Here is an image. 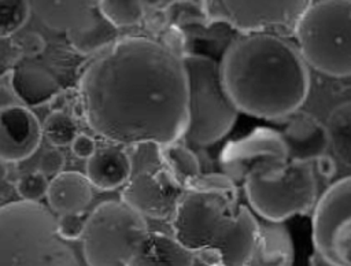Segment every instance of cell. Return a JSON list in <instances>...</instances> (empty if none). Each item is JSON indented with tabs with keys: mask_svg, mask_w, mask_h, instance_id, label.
<instances>
[{
	"mask_svg": "<svg viewBox=\"0 0 351 266\" xmlns=\"http://www.w3.org/2000/svg\"><path fill=\"white\" fill-rule=\"evenodd\" d=\"M77 92L88 128L114 145L159 148L185 134L184 56L152 38H118L85 66Z\"/></svg>",
	"mask_w": 351,
	"mask_h": 266,
	"instance_id": "1",
	"label": "cell"
},
{
	"mask_svg": "<svg viewBox=\"0 0 351 266\" xmlns=\"http://www.w3.org/2000/svg\"><path fill=\"white\" fill-rule=\"evenodd\" d=\"M219 67L239 112L255 118L284 121L310 92V67L288 37L241 34L228 45Z\"/></svg>",
	"mask_w": 351,
	"mask_h": 266,
	"instance_id": "2",
	"label": "cell"
},
{
	"mask_svg": "<svg viewBox=\"0 0 351 266\" xmlns=\"http://www.w3.org/2000/svg\"><path fill=\"white\" fill-rule=\"evenodd\" d=\"M174 237L206 266H248L259 241V218L239 197L185 191L171 218Z\"/></svg>",
	"mask_w": 351,
	"mask_h": 266,
	"instance_id": "3",
	"label": "cell"
},
{
	"mask_svg": "<svg viewBox=\"0 0 351 266\" xmlns=\"http://www.w3.org/2000/svg\"><path fill=\"white\" fill-rule=\"evenodd\" d=\"M0 266H82V261L59 236L49 208L15 200L0 207Z\"/></svg>",
	"mask_w": 351,
	"mask_h": 266,
	"instance_id": "4",
	"label": "cell"
},
{
	"mask_svg": "<svg viewBox=\"0 0 351 266\" xmlns=\"http://www.w3.org/2000/svg\"><path fill=\"white\" fill-rule=\"evenodd\" d=\"M188 78L186 145H211L233 128L239 110L230 100L221 77L219 62L200 53H185Z\"/></svg>",
	"mask_w": 351,
	"mask_h": 266,
	"instance_id": "5",
	"label": "cell"
},
{
	"mask_svg": "<svg viewBox=\"0 0 351 266\" xmlns=\"http://www.w3.org/2000/svg\"><path fill=\"white\" fill-rule=\"evenodd\" d=\"M295 37L308 67L329 77H351V1H310Z\"/></svg>",
	"mask_w": 351,
	"mask_h": 266,
	"instance_id": "6",
	"label": "cell"
},
{
	"mask_svg": "<svg viewBox=\"0 0 351 266\" xmlns=\"http://www.w3.org/2000/svg\"><path fill=\"white\" fill-rule=\"evenodd\" d=\"M318 162H289L276 174L250 171L243 184L248 207L265 221L285 222L313 213L319 199Z\"/></svg>",
	"mask_w": 351,
	"mask_h": 266,
	"instance_id": "7",
	"label": "cell"
},
{
	"mask_svg": "<svg viewBox=\"0 0 351 266\" xmlns=\"http://www.w3.org/2000/svg\"><path fill=\"white\" fill-rule=\"evenodd\" d=\"M148 232L144 215L122 200H106L86 217L84 261L88 266H128Z\"/></svg>",
	"mask_w": 351,
	"mask_h": 266,
	"instance_id": "8",
	"label": "cell"
},
{
	"mask_svg": "<svg viewBox=\"0 0 351 266\" xmlns=\"http://www.w3.org/2000/svg\"><path fill=\"white\" fill-rule=\"evenodd\" d=\"M310 1H200L208 23H226L241 34L295 36Z\"/></svg>",
	"mask_w": 351,
	"mask_h": 266,
	"instance_id": "9",
	"label": "cell"
},
{
	"mask_svg": "<svg viewBox=\"0 0 351 266\" xmlns=\"http://www.w3.org/2000/svg\"><path fill=\"white\" fill-rule=\"evenodd\" d=\"M311 239L329 266H351V174L330 184L311 213Z\"/></svg>",
	"mask_w": 351,
	"mask_h": 266,
	"instance_id": "10",
	"label": "cell"
},
{
	"mask_svg": "<svg viewBox=\"0 0 351 266\" xmlns=\"http://www.w3.org/2000/svg\"><path fill=\"white\" fill-rule=\"evenodd\" d=\"M219 165L234 182H243L254 166L263 165L267 173L285 170L289 154L280 130L259 126L247 136L229 141L219 154Z\"/></svg>",
	"mask_w": 351,
	"mask_h": 266,
	"instance_id": "11",
	"label": "cell"
},
{
	"mask_svg": "<svg viewBox=\"0 0 351 266\" xmlns=\"http://www.w3.org/2000/svg\"><path fill=\"white\" fill-rule=\"evenodd\" d=\"M184 193V186L169 169L159 166L132 174L122 188L121 200L144 217L171 221Z\"/></svg>",
	"mask_w": 351,
	"mask_h": 266,
	"instance_id": "12",
	"label": "cell"
},
{
	"mask_svg": "<svg viewBox=\"0 0 351 266\" xmlns=\"http://www.w3.org/2000/svg\"><path fill=\"white\" fill-rule=\"evenodd\" d=\"M43 123L27 107H0V160L16 163L30 158L43 140Z\"/></svg>",
	"mask_w": 351,
	"mask_h": 266,
	"instance_id": "13",
	"label": "cell"
},
{
	"mask_svg": "<svg viewBox=\"0 0 351 266\" xmlns=\"http://www.w3.org/2000/svg\"><path fill=\"white\" fill-rule=\"evenodd\" d=\"M280 130L288 148L289 162H318L329 149V136L325 123L314 115L298 111L284 119Z\"/></svg>",
	"mask_w": 351,
	"mask_h": 266,
	"instance_id": "14",
	"label": "cell"
},
{
	"mask_svg": "<svg viewBox=\"0 0 351 266\" xmlns=\"http://www.w3.org/2000/svg\"><path fill=\"white\" fill-rule=\"evenodd\" d=\"M86 178L99 191H114L123 188L132 177V160L119 145L97 148L86 160Z\"/></svg>",
	"mask_w": 351,
	"mask_h": 266,
	"instance_id": "15",
	"label": "cell"
},
{
	"mask_svg": "<svg viewBox=\"0 0 351 266\" xmlns=\"http://www.w3.org/2000/svg\"><path fill=\"white\" fill-rule=\"evenodd\" d=\"M10 88L27 108L48 104L62 93L58 80L38 66H15L10 74Z\"/></svg>",
	"mask_w": 351,
	"mask_h": 266,
	"instance_id": "16",
	"label": "cell"
},
{
	"mask_svg": "<svg viewBox=\"0 0 351 266\" xmlns=\"http://www.w3.org/2000/svg\"><path fill=\"white\" fill-rule=\"evenodd\" d=\"M195 254L174 236L148 232L137 245L128 266H193Z\"/></svg>",
	"mask_w": 351,
	"mask_h": 266,
	"instance_id": "17",
	"label": "cell"
},
{
	"mask_svg": "<svg viewBox=\"0 0 351 266\" xmlns=\"http://www.w3.org/2000/svg\"><path fill=\"white\" fill-rule=\"evenodd\" d=\"M92 185L85 174L62 171L49 181L47 202L59 214L84 213L92 200Z\"/></svg>",
	"mask_w": 351,
	"mask_h": 266,
	"instance_id": "18",
	"label": "cell"
},
{
	"mask_svg": "<svg viewBox=\"0 0 351 266\" xmlns=\"http://www.w3.org/2000/svg\"><path fill=\"white\" fill-rule=\"evenodd\" d=\"M295 247L284 222L259 218V241L248 266H292Z\"/></svg>",
	"mask_w": 351,
	"mask_h": 266,
	"instance_id": "19",
	"label": "cell"
},
{
	"mask_svg": "<svg viewBox=\"0 0 351 266\" xmlns=\"http://www.w3.org/2000/svg\"><path fill=\"white\" fill-rule=\"evenodd\" d=\"M34 8L49 27L67 33L93 15L97 1H36Z\"/></svg>",
	"mask_w": 351,
	"mask_h": 266,
	"instance_id": "20",
	"label": "cell"
},
{
	"mask_svg": "<svg viewBox=\"0 0 351 266\" xmlns=\"http://www.w3.org/2000/svg\"><path fill=\"white\" fill-rule=\"evenodd\" d=\"M66 34L71 48L82 55L106 49L118 40V30L101 16L99 10L86 22Z\"/></svg>",
	"mask_w": 351,
	"mask_h": 266,
	"instance_id": "21",
	"label": "cell"
},
{
	"mask_svg": "<svg viewBox=\"0 0 351 266\" xmlns=\"http://www.w3.org/2000/svg\"><path fill=\"white\" fill-rule=\"evenodd\" d=\"M325 126L329 136V149L344 167L351 170V101L336 106Z\"/></svg>",
	"mask_w": 351,
	"mask_h": 266,
	"instance_id": "22",
	"label": "cell"
},
{
	"mask_svg": "<svg viewBox=\"0 0 351 266\" xmlns=\"http://www.w3.org/2000/svg\"><path fill=\"white\" fill-rule=\"evenodd\" d=\"M159 155L163 166L174 176V178L184 186L202 174L200 163L195 152L185 143H171L159 147Z\"/></svg>",
	"mask_w": 351,
	"mask_h": 266,
	"instance_id": "23",
	"label": "cell"
},
{
	"mask_svg": "<svg viewBox=\"0 0 351 266\" xmlns=\"http://www.w3.org/2000/svg\"><path fill=\"white\" fill-rule=\"evenodd\" d=\"M97 10L115 29L136 26L141 23L145 16L143 1L104 0L97 1Z\"/></svg>",
	"mask_w": 351,
	"mask_h": 266,
	"instance_id": "24",
	"label": "cell"
},
{
	"mask_svg": "<svg viewBox=\"0 0 351 266\" xmlns=\"http://www.w3.org/2000/svg\"><path fill=\"white\" fill-rule=\"evenodd\" d=\"M78 133L77 121L63 110H53L43 122V136L53 148L71 145Z\"/></svg>",
	"mask_w": 351,
	"mask_h": 266,
	"instance_id": "25",
	"label": "cell"
},
{
	"mask_svg": "<svg viewBox=\"0 0 351 266\" xmlns=\"http://www.w3.org/2000/svg\"><path fill=\"white\" fill-rule=\"evenodd\" d=\"M32 4L22 0L0 1V38L16 34L30 18Z\"/></svg>",
	"mask_w": 351,
	"mask_h": 266,
	"instance_id": "26",
	"label": "cell"
},
{
	"mask_svg": "<svg viewBox=\"0 0 351 266\" xmlns=\"http://www.w3.org/2000/svg\"><path fill=\"white\" fill-rule=\"evenodd\" d=\"M49 188V180L47 176L40 173L38 170L23 174L15 182V192L21 197V200L36 202L38 203L41 199L47 197Z\"/></svg>",
	"mask_w": 351,
	"mask_h": 266,
	"instance_id": "27",
	"label": "cell"
},
{
	"mask_svg": "<svg viewBox=\"0 0 351 266\" xmlns=\"http://www.w3.org/2000/svg\"><path fill=\"white\" fill-rule=\"evenodd\" d=\"M86 225L84 213H66L56 217V229L59 236L66 241H74L82 237Z\"/></svg>",
	"mask_w": 351,
	"mask_h": 266,
	"instance_id": "28",
	"label": "cell"
},
{
	"mask_svg": "<svg viewBox=\"0 0 351 266\" xmlns=\"http://www.w3.org/2000/svg\"><path fill=\"white\" fill-rule=\"evenodd\" d=\"M45 40L37 32H26L22 34H16L11 40V48L23 58H34L44 52Z\"/></svg>",
	"mask_w": 351,
	"mask_h": 266,
	"instance_id": "29",
	"label": "cell"
},
{
	"mask_svg": "<svg viewBox=\"0 0 351 266\" xmlns=\"http://www.w3.org/2000/svg\"><path fill=\"white\" fill-rule=\"evenodd\" d=\"M66 165V156L59 148H51L45 151L38 160V171L44 176H58L63 171Z\"/></svg>",
	"mask_w": 351,
	"mask_h": 266,
	"instance_id": "30",
	"label": "cell"
},
{
	"mask_svg": "<svg viewBox=\"0 0 351 266\" xmlns=\"http://www.w3.org/2000/svg\"><path fill=\"white\" fill-rule=\"evenodd\" d=\"M166 48L180 56H185V34L177 25H170L162 33V41Z\"/></svg>",
	"mask_w": 351,
	"mask_h": 266,
	"instance_id": "31",
	"label": "cell"
},
{
	"mask_svg": "<svg viewBox=\"0 0 351 266\" xmlns=\"http://www.w3.org/2000/svg\"><path fill=\"white\" fill-rule=\"evenodd\" d=\"M70 147H71V152L74 154V156H77L78 159H86V160L97 149L96 140L86 133H78Z\"/></svg>",
	"mask_w": 351,
	"mask_h": 266,
	"instance_id": "32",
	"label": "cell"
},
{
	"mask_svg": "<svg viewBox=\"0 0 351 266\" xmlns=\"http://www.w3.org/2000/svg\"><path fill=\"white\" fill-rule=\"evenodd\" d=\"M15 192V184L10 180L8 169L4 162L0 160V207L8 203L7 200Z\"/></svg>",
	"mask_w": 351,
	"mask_h": 266,
	"instance_id": "33",
	"label": "cell"
},
{
	"mask_svg": "<svg viewBox=\"0 0 351 266\" xmlns=\"http://www.w3.org/2000/svg\"><path fill=\"white\" fill-rule=\"evenodd\" d=\"M311 266H329V265L325 263L318 255H314V256L311 258Z\"/></svg>",
	"mask_w": 351,
	"mask_h": 266,
	"instance_id": "34",
	"label": "cell"
}]
</instances>
